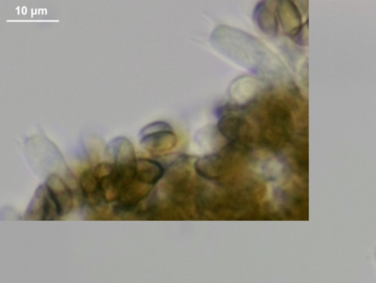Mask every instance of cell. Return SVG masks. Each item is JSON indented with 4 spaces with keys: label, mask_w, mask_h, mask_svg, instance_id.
I'll use <instances>...</instances> for the list:
<instances>
[{
    "label": "cell",
    "mask_w": 376,
    "mask_h": 283,
    "mask_svg": "<svg viewBox=\"0 0 376 283\" xmlns=\"http://www.w3.org/2000/svg\"><path fill=\"white\" fill-rule=\"evenodd\" d=\"M106 152L112 160L117 168V175L127 186L136 180V157L135 149L131 142L125 137H117L111 140Z\"/></svg>",
    "instance_id": "6da1fadb"
},
{
    "label": "cell",
    "mask_w": 376,
    "mask_h": 283,
    "mask_svg": "<svg viewBox=\"0 0 376 283\" xmlns=\"http://www.w3.org/2000/svg\"><path fill=\"white\" fill-rule=\"evenodd\" d=\"M79 185L89 206L98 207L104 201L101 191V182L93 170H85L79 178Z\"/></svg>",
    "instance_id": "ba28073f"
},
{
    "label": "cell",
    "mask_w": 376,
    "mask_h": 283,
    "mask_svg": "<svg viewBox=\"0 0 376 283\" xmlns=\"http://www.w3.org/2000/svg\"><path fill=\"white\" fill-rule=\"evenodd\" d=\"M218 128L222 136L234 144L240 143L250 132L249 123L237 115L222 118L219 122Z\"/></svg>",
    "instance_id": "8992f818"
},
{
    "label": "cell",
    "mask_w": 376,
    "mask_h": 283,
    "mask_svg": "<svg viewBox=\"0 0 376 283\" xmlns=\"http://www.w3.org/2000/svg\"><path fill=\"white\" fill-rule=\"evenodd\" d=\"M235 148V144H233L219 153L202 157L195 163L196 172L208 180L219 178L234 161L236 153Z\"/></svg>",
    "instance_id": "7a4b0ae2"
},
{
    "label": "cell",
    "mask_w": 376,
    "mask_h": 283,
    "mask_svg": "<svg viewBox=\"0 0 376 283\" xmlns=\"http://www.w3.org/2000/svg\"><path fill=\"white\" fill-rule=\"evenodd\" d=\"M165 175V170L157 162L149 159H138L136 165V180L153 187Z\"/></svg>",
    "instance_id": "52a82bcc"
},
{
    "label": "cell",
    "mask_w": 376,
    "mask_h": 283,
    "mask_svg": "<svg viewBox=\"0 0 376 283\" xmlns=\"http://www.w3.org/2000/svg\"><path fill=\"white\" fill-rule=\"evenodd\" d=\"M60 217L57 204L48 194L46 186H39L30 203L25 218L37 221H53Z\"/></svg>",
    "instance_id": "3957f363"
},
{
    "label": "cell",
    "mask_w": 376,
    "mask_h": 283,
    "mask_svg": "<svg viewBox=\"0 0 376 283\" xmlns=\"http://www.w3.org/2000/svg\"><path fill=\"white\" fill-rule=\"evenodd\" d=\"M140 144L145 151L161 153L174 149L177 143L172 128L162 130L139 137Z\"/></svg>",
    "instance_id": "5b68a950"
},
{
    "label": "cell",
    "mask_w": 376,
    "mask_h": 283,
    "mask_svg": "<svg viewBox=\"0 0 376 283\" xmlns=\"http://www.w3.org/2000/svg\"><path fill=\"white\" fill-rule=\"evenodd\" d=\"M44 185L57 204L61 217L70 213L73 208V197L63 180L58 175H52L47 178Z\"/></svg>",
    "instance_id": "277c9868"
}]
</instances>
